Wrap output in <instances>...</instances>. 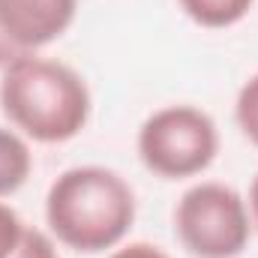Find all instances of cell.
Instances as JSON below:
<instances>
[{"label": "cell", "instance_id": "1", "mask_svg": "<svg viewBox=\"0 0 258 258\" xmlns=\"http://www.w3.org/2000/svg\"><path fill=\"white\" fill-rule=\"evenodd\" d=\"M45 222L66 249L84 255L117 249L135 222V192L105 165H75L48 186Z\"/></svg>", "mask_w": 258, "mask_h": 258}, {"label": "cell", "instance_id": "2", "mask_svg": "<svg viewBox=\"0 0 258 258\" xmlns=\"http://www.w3.org/2000/svg\"><path fill=\"white\" fill-rule=\"evenodd\" d=\"M87 81L69 63L27 54L0 75V108L9 126L39 144L75 138L90 120Z\"/></svg>", "mask_w": 258, "mask_h": 258}, {"label": "cell", "instance_id": "3", "mask_svg": "<svg viewBox=\"0 0 258 258\" xmlns=\"http://www.w3.org/2000/svg\"><path fill=\"white\" fill-rule=\"evenodd\" d=\"M174 234L192 258H237L252 237L246 198L219 180H201L174 207Z\"/></svg>", "mask_w": 258, "mask_h": 258}, {"label": "cell", "instance_id": "4", "mask_svg": "<svg viewBox=\"0 0 258 258\" xmlns=\"http://www.w3.org/2000/svg\"><path fill=\"white\" fill-rule=\"evenodd\" d=\"M219 153V129L195 105H165L138 129V156L162 180L198 177Z\"/></svg>", "mask_w": 258, "mask_h": 258}, {"label": "cell", "instance_id": "5", "mask_svg": "<svg viewBox=\"0 0 258 258\" xmlns=\"http://www.w3.org/2000/svg\"><path fill=\"white\" fill-rule=\"evenodd\" d=\"M78 0H0V72L72 27Z\"/></svg>", "mask_w": 258, "mask_h": 258}, {"label": "cell", "instance_id": "6", "mask_svg": "<svg viewBox=\"0 0 258 258\" xmlns=\"http://www.w3.org/2000/svg\"><path fill=\"white\" fill-rule=\"evenodd\" d=\"M33 171V153L18 129L0 126V198L15 195Z\"/></svg>", "mask_w": 258, "mask_h": 258}, {"label": "cell", "instance_id": "7", "mask_svg": "<svg viewBox=\"0 0 258 258\" xmlns=\"http://www.w3.org/2000/svg\"><path fill=\"white\" fill-rule=\"evenodd\" d=\"M255 0H180V9L192 18L198 27L222 30L249 15Z\"/></svg>", "mask_w": 258, "mask_h": 258}, {"label": "cell", "instance_id": "8", "mask_svg": "<svg viewBox=\"0 0 258 258\" xmlns=\"http://www.w3.org/2000/svg\"><path fill=\"white\" fill-rule=\"evenodd\" d=\"M234 120L243 132V138H249L258 147V72L240 87L237 102H234Z\"/></svg>", "mask_w": 258, "mask_h": 258}, {"label": "cell", "instance_id": "9", "mask_svg": "<svg viewBox=\"0 0 258 258\" xmlns=\"http://www.w3.org/2000/svg\"><path fill=\"white\" fill-rule=\"evenodd\" d=\"M24 231H27V225L21 222V216H18L9 204L0 201V258H9L18 249Z\"/></svg>", "mask_w": 258, "mask_h": 258}, {"label": "cell", "instance_id": "10", "mask_svg": "<svg viewBox=\"0 0 258 258\" xmlns=\"http://www.w3.org/2000/svg\"><path fill=\"white\" fill-rule=\"evenodd\" d=\"M9 258H57V246H54V237L39 231V228H30L24 231L18 249L12 252Z\"/></svg>", "mask_w": 258, "mask_h": 258}, {"label": "cell", "instance_id": "11", "mask_svg": "<svg viewBox=\"0 0 258 258\" xmlns=\"http://www.w3.org/2000/svg\"><path fill=\"white\" fill-rule=\"evenodd\" d=\"M108 258H171L168 252H162L159 246H153V243H144V240H138V243H123V246H117V249H111V255Z\"/></svg>", "mask_w": 258, "mask_h": 258}, {"label": "cell", "instance_id": "12", "mask_svg": "<svg viewBox=\"0 0 258 258\" xmlns=\"http://www.w3.org/2000/svg\"><path fill=\"white\" fill-rule=\"evenodd\" d=\"M246 204H249V216H252V228L258 231V174L252 177V186H249V198H246Z\"/></svg>", "mask_w": 258, "mask_h": 258}]
</instances>
